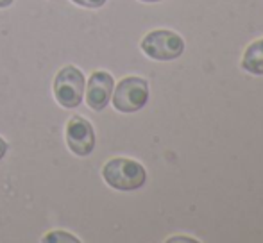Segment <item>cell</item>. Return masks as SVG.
Here are the masks:
<instances>
[{"mask_svg": "<svg viewBox=\"0 0 263 243\" xmlns=\"http://www.w3.org/2000/svg\"><path fill=\"white\" fill-rule=\"evenodd\" d=\"M102 177L107 186L118 191H133L147 181V172L138 161L129 157H113L102 167Z\"/></svg>", "mask_w": 263, "mask_h": 243, "instance_id": "1", "label": "cell"}, {"mask_svg": "<svg viewBox=\"0 0 263 243\" xmlns=\"http://www.w3.org/2000/svg\"><path fill=\"white\" fill-rule=\"evenodd\" d=\"M86 79L77 66H65L54 79V97L65 109H73L83 102Z\"/></svg>", "mask_w": 263, "mask_h": 243, "instance_id": "2", "label": "cell"}, {"mask_svg": "<svg viewBox=\"0 0 263 243\" xmlns=\"http://www.w3.org/2000/svg\"><path fill=\"white\" fill-rule=\"evenodd\" d=\"M113 108L120 113H136L149 100V84L142 77H124L113 88Z\"/></svg>", "mask_w": 263, "mask_h": 243, "instance_id": "3", "label": "cell"}, {"mask_svg": "<svg viewBox=\"0 0 263 243\" xmlns=\"http://www.w3.org/2000/svg\"><path fill=\"white\" fill-rule=\"evenodd\" d=\"M143 54L156 61H172L184 52V42L177 32L158 29L153 31L140 43Z\"/></svg>", "mask_w": 263, "mask_h": 243, "instance_id": "4", "label": "cell"}, {"mask_svg": "<svg viewBox=\"0 0 263 243\" xmlns=\"http://www.w3.org/2000/svg\"><path fill=\"white\" fill-rule=\"evenodd\" d=\"M68 149L76 156H90L95 149V131L93 125L83 116H72L65 129Z\"/></svg>", "mask_w": 263, "mask_h": 243, "instance_id": "5", "label": "cell"}, {"mask_svg": "<svg viewBox=\"0 0 263 243\" xmlns=\"http://www.w3.org/2000/svg\"><path fill=\"white\" fill-rule=\"evenodd\" d=\"M115 80L111 73L104 72V70H97L91 73L88 79V90H86V104L93 111H102L113 95Z\"/></svg>", "mask_w": 263, "mask_h": 243, "instance_id": "6", "label": "cell"}, {"mask_svg": "<svg viewBox=\"0 0 263 243\" xmlns=\"http://www.w3.org/2000/svg\"><path fill=\"white\" fill-rule=\"evenodd\" d=\"M242 68L254 75H263V38L253 42L242 57Z\"/></svg>", "mask_w": 263, "mask_h": 243, "instance_id": "7", "label": "cell"}, {"mask_svg": "<svg viewBox=\"0 0 263 243\" xmlns=\"http://www.w3.org/2000/svg\"><path fill=\"white\" fill-rule=\"evenodd\" d=\"M42 241H47V243H58V241H70V243H77V240L73 234H68L65 233V231H52V233H49L47 236L42 238Z\"/></svg>", "mask_w": 263, "mask_h": 243, "instance_id": "8", "label": "cell"}, {"mask_svg": "<svg viewBox=\"0 0 263 243\" xmlns=\"http://www.w3.org/2000/svg\"><path fill=\"white\" fill-rule=\"evenodd\" d=\"M72 2L81 7H88V9H99V7L104 6L107 0H72Z\"/></svg>", "mask_w": 263, "mask_h": 243, "instance_id": "9", "label": "cell"}, {"mask_svg": "<svg viewBox=\"0 0 263 243\" xmlns=\"http://www.w3.org/2000/svg\"><path fill=\"white\" fill-rule=\"evenodd\" d=\"M7 149H9V145H7V141L4 138H0V161H2V157L7 154Z\"/></svg>", "mask_w": 263, "mask_h": 243, "instance_id": "10", "label": "cell"}, {"mask_svg": "<svg viewBox=\"0 0 263 243\" xmlns=\"http://www.w3.org/2000/svg\"><path fill=\"white\" fill-rule=\"evenodd\" d=\"M13 2L14 0H0V9H6V7H9Z\"/></svg>", "mask_w": 263, "mask_h": 243, "instance_id": "11", "label": "cell"}, {"mask_svg": "<svg viewBox=\"0 0 263 243\" xmlns=\"http://www.w3.org/2000/svg\"><path fill=\"white\" fill-rule=\"evenodd\" d=\"M168 241H194V240H190V238H179V236H177V238H170Z\"/></svg>", "mask_w": 263, "mask_h": 243, "instance_id": "12", "label": "cell"}, {"mask_svg": "<svg viewBox=\"0 0 263 243\" xmlns=\"http://www.w3.org/2000/svg\"><path fill=\"white\" fill-rule=\"evenodd\" d=\"M142 2H159V0H142Z\"/></svg>", "mask_w": 263, "mask_h": 243, "instance_id": "13", "label": "cell"}]
</instances>
